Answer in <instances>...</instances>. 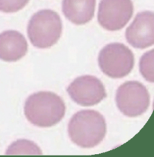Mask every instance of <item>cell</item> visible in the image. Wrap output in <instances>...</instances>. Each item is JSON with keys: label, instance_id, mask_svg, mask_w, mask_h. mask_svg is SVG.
I'll use <instances>...</instances> for the list:
<instances>
[{"label": "cell", "instance_id": "obj_8", "mask_svg": "<svg viewBox=\"0 0 154 157\" xmlns=\"http://www.w3.org/2000/svg\"><path fill=\"white\" fill-rule=\"evenodd\" d=\"M129 45L138 49H144L154 45V12L144 11L135 16L125 31Z\"/></svg>", "mask_w": 154, "mask_h": 157}, {"label": "cell", "instance_id": "obj_13", "mask_svg": "<svg viewBox=\"0 0 154 157\" xmlns=\"http://www.w3.org/2000/svg\"><path fill=\"white\" fill-rule=\"evenodd\" d=\"M29 0H0V11L5 13H14L23 9Z\"/></svg>", "mask_w": 154, "mask_h": 157}, {"label": "cell", "instance_id": "obj_12", "mask_svg": "<svg viewBox=\"0 0 154 157\" xmlns=\"http://www.w3.org/2000/svg\"><path fill=\"white\" fill-rule=\"evenodd\" d=\"M139 70L145 80L154 83V48L142 55L139 62Z\"/></svg>", "mask_w": 154, "mask_h": 157}, {"label": "cell", "instance_id": "obj_10", "mask_svg": "<svg viewBox=\"0 0 154 157\" xmlns=\"http://www.w3.org/2000/svg\"><path fill=\"white\" fill-rule=\"evenodd\" d=\"M96 0H63L62 11L66 18L76 25H83L92 20Z\"/></svg>", "mask_w": 154, "mask_h": 157}, {"label": "cell", "instance_id": "obj_2", "mask_svg": "<svg viewBox=\"0 0 154 157\" xmlns=\"http://www.w3.org/2000/svg\"><path fill=\"white\" fill-rule=\"evenodd\" d=\"M106 124L99 112L85 109L77 112L68 124L70 140L83 148H92L99 144L105 137Z\"/></svg>", "mask_w": 154, "mask_h": 157}, {"label": "cell", "instance_id": "obj_1", "mask_svg": "<svg viewBox=\"0 0 154 157\" xmlns=\"http://www.w3.org/2000/svg\"><path fill=\"white\" fill-rule=\"evenodd\" d=\"M66 106L63 99L51 91L31 94L24 104V114L30 123L37 127L49 128L64 117Z\"/></svg>", "mask_w": 154, "mask_h": 157}, {"label": "cell", "instance_id": "obj_11", "mask_svg": "<svg viewBox=\"0 0 154 157\" xmlns=\"http://www.w3.org/2000/svg\"><path fill=\"white\" fill-rule=\"evenodd\" d=\"M7 155H41L42 150L31 140L21 139L14 141L6 150Z\"/></svg>", "mask_w": 154, "mask_h": 157}, {"label": "cell", "instance_id": "obj_3", "mask_svg": "<svg viewBox=\"0 0 154 157\" xmlns=\"http://www.w3.org/2000/svg\"><path fill=\"white\" fill-rule=\"evenodd\" d=\"M62 29V21L58 13L43 9L35 13L29 20L27 36L36 48H48L58 42Z\"/></svg>", "mask_w": 154, "mask_h": 157}, {"label": "cell", "instance_id": "obj_9", "mask_svg": "<svg viewBox=\"0 0 154 157\" xmlns=\"http://www.w3.org/2000/svg\"><path fill=\"white\" fill-rule=\"evenodd\" d=\"M28 51L25 37L16 30L0 33V59L6 62H15L24 58Z\"/></svg>", "mask_w": 154, "mask_h": 157}, {"label": "cell", "instance_id": "obj_7", "mask_svg": "<svg viewBox=\"0 0 154 157\" xmlns=\"http://www.w3.org/2000/svg\"><path fill=\"white\" fill-rule=\"evenodd\" d=\"M70 98L83 107H91L99 104L106 97L104 85L95 76L86 75L75 78L67 88Z\"/></svg>", "mask_w": 154, "mask_h": 157}, {"label": "cell", "instance_id": "obj_4", "mask_svg": "<svg viewBox=\"0 0 154 157\" xmlns=\"http://www.w3.org/2000/svg\"><path fill=\"white\" fill-rule=\"evenodd\" d=\"M98 64L109 77L120 78L128 76L135 64V57L130 48L122 43H110L100 52Z\"/></svg>", "mask_w": 154, "mask_h": 157}, {"label": "cell", "instance_id": "obj_5", "mask_svg": "<svg viewBox=\"0 0 154 157\" xmlns=\"http://www.w3.org/2000/svg\"><path fill=\"white\" fill-rule=\"evenodd\" d=\"M118 109L128 117H137L148 109L150 97L147 88L137 81H129L118 88L116 94Z\"/></svg>", "mask_w": 154, "mask_h": 157}, {"label": "cell", "instance_id": "obj_6", "mask_svg": "<svg viewBox=\"0 0 154 157\" xmlns=\"http://www.w3.org/2000/svg\"><path fill=\"white\" fill-rule=\"evenodd\" d=\"M132 0H101L98 21L104 29L109 31L122 29L133 15Z\"/></svg>", "mask_w": 154, "mask_h": 157}]
</instances>
